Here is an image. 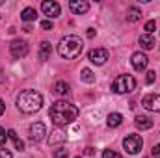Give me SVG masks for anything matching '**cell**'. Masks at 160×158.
Listing matches in <instances>:
<instances>
[{"label": "cell", "instance_id": "ac0fdd59", "mask_svg": "<svg viewBox=\"0 0 160 158\" xmlns=\"http://www.w3.org/2000/svg\"><path fill=\"white\" fill-rule=\"evenodd\" d=\"M140 19H142V11H140L138 7H128V9H127V21L138 22Z\"/></svg>", "mask_w": 160, "mask_h": 158}, {"label": "cell", "instance_id": "9c48e42d", "mask_svg": "<svg viewBox=\"0 0 160 158\" xmlns=\"http://www.w3.org/2000/svg\"><path fill=\"white\" fill-rule=\"evenodd\" d=\"M41 9H43V13L48 17V19H56V17H60V4L58 2H54V0H45L43 4H41Z\"/></svg>", "mask_w": 160, "mask_h": 158}, {"label": "cell", "instance_id": "4316f807", "mask_svg": "<svg viewBox=\"0 0 160 158\" xmlns=\"http://www.w3.org/2000/svg\"><path fill=\"white\" fill-rule=\"evenodd\" d=\"M155 78H157V73H155V71H149V73H147V77H145V82H147V84H153Z\"/></svg>", "mask_w": 160, "mask_h": 158}, {"label": "cell", "instance_id": "4fadbf2b", "mask_svg": "<svg viewBox=\"0 0 160 158\" xmlns=\"http://www.w3.org/2000/svg\"><path fill=\"white\" fill-rule=\"evenodd\" d=\"M134 125H136V128H140V130H149V128L153 126V119L145 117V116H138V117L134 119Z\"/></svg>", "mask_w": 160, "mask_h": 158}, {"label": "cell", "instance_id": "d6986e66", "mask_svg": "<svg viewBox=\"0 0 160 158\" xmlns=\"http://www.w3.org/2000/svg\"><path fill=\"white\" fill-rule=\"evenodd\" d=\"M52 91H54L56 95L63 97V95H67V93H69V84H65V82H56V84H54V87H52Z\"/></svg>", "mask_w": 160, "mask_h": 158}, {"label": "cell", "instance_id": "8fae6325", "mask_svg": "<svg viewBox=\"0 0 160 158\" xmlns=\"http://www.w3.org/2000/svg\"><path fill=\"white\" fill-rule=\"evenodd\" d=\"M130 63H132V67H134L136 71H145V67H147V63H149V58H147L143 52H134L132 58H130Z\"/></svg>", "mask_w": 160, "mask_h": 158}, {"label": "cell", "instance_id": "83f0119b", "mask_svg": "<svg viewBox=\"0 0 160 158\" xmlns=\"http://www.w3.org/2000/svg\"><path fill=\"white\" fill-rule=\"evenodd\" d=\"M41 28H43V30H54V24H52L50 21H43V22H41Z\"/></svg>", "mask_w": 160, "mask_h": 158}, {"label": "cell", "instance_id": "484cf974", "mask_svg": "<svg viewBox=\"0 0 160 158\" xmlns=\"http://www.w3.org/2000/svg\"><path fill=\"white\" fill-rule=\"evenodd\" d=\"M102 158H121V155L116 153V151H112V149H106V151L102 153Z\"/></svg>", "mask_w": 160, "mask_h": 158}, {"label": "cell", "instance_id": "7a4b0ae2", "mask_svg": "<svg viewBox=\"0 0 160 158\" xmlns=\"http://www.w3.org/2000/svg\"><path fill=\"white\" fill-rule=\"evenodd\" d=\"M41 106H43V97L34 89H24L17 97V108L22 114H36L41 110Z\"/></svg>", "mask_w": 160, "mask_h": 158}, {"label": "cell", "instance_id": "5bb4252c", "mask_svg": "<svg viewBox=\"0 0 160 158\" xmlns=\"http://www.w3.org/2000/svg\"><path fill=\"white\" fill-rule=\"evenodd\" d=\"M155 45H157V41H155V37H153V36H149V34L140 36V47H142V48L151 50V48H155Z\"/></svg>", "mask_w": 160, "mask_h": 158}, {"label": "cell", "instance_id": "cb8c5ba5", "mask_svg": "<svg viewBox=\"0 0 160 158\" xmlns=\"http://www.w3.org/2000/svg\"><path fill=\"white\" fill-rule=\"evenodd\" d=\"M67 156H69V151L65 147H60V149L54 151V158H67Z\"/></svg>", "mask_w": 160, "mask_h": 158}, {"label": "cell", "instance_id": "2e32d148", "mask_svg": "<svg viewBox=\"0 0 160 158\" xmlns=\"http://www.w3.org/2000/svg\"><path fill=\"white\" fill-rule=\"evenodd\" d=\"M36 17H38V11H36L34 7H24V9L21 11V19H22L24 22H32V21H36Z\"/></svg>", "mask_w": 160, "mask_h": 158}, {"label": "cell", "instance_id": "1f68e13d", "mask_svg": "<svg viewBox=\"0 0 160 158\" xmlns=\"http://www.w3.org/2000/svg\"><path fill=\"white\" fill-rule=\"evenodd\" d=\"M4 110H6V104H4V101H2V99H0V116H2V114H4Z\"/></svg>", "mask_w": 160, "mask_h": 158}, {"label": "cell", "instance_id": "ba28073f", "mask_svg": "<svg viewBox=\"0 0 160 158\" xmlns=\"http://www.w3.org/2000/svg\"><path fill=\"white\" fill-rule=\"evenodd\" d=\"M88 60L95 65H104L108 60V50L106 48H93V50H89Z\"/></svg>", "mask_w": 160, "mask_h": 158}, {"label": "cell", "instance_id": "f1b7e54d", "mask_svg": "<svg viewBox=\"0 0 160 158\" xmlns=\"http://www.w3.org/2000/svg\"><path fill=\"white\" fill-rule=\"evenodd\" d=\"M151 155H153V158H160V143H158V145H155V147H153Z\"/></svg>", "mask_w": 160, "mask_h": 158}, {"label": "cell", "instance_id": "ffe728a7", "mask_svg": "<svg viewBox=\"0 0 160 158\" xmlns=\"http://www.w3.org/2000/svg\"><path fill=\"white\" fill-rule=\"evenodd\" d=\"M50 52H52L50 43H48V41H43L39 45V58L41 60H48V58H50Z\"/></svg>", "mask_w": 160, "mask_h": 158}, {"label": "cell", "instance_id": "9a60e30c", "mask_svg": "<svg viewBox=\"0 0 160 158\" xmlns=\"http://www.w3.org/2000/svg\"><path fill=\"white\" fill-rule=\"evenodd\" d=\"M121 123H123V116H121V114H118V112L108 114V117H106V125H108L110 128H118Z\"/></svg>", "mask_w": 160, "mask_h": 158}, {"label": "cell", "instance_id": "d6a6232c", "mask_svg": "<svg viewBox=\"0 0 160 158\" xmlns=\"http://www.w3.org/2000/svg\"><path fill=\"white\" fill-rule=\"evenodd\" d=\"M4 80V73H2V67H0V82Z\"/></svg>", "mask_w": 160, "mask_h": 158}, {"label": "cell", "instance_id": "836d02e7", "mask_svg": "<svg viewBox=\"0 0 160 158\" xmlns=\"http://www.w3.org/2000/svg\"><path fill=\"white\" fill-rule=\"evenodd\" d=\"M77 158H80V156H77Z\"/></svg>", "mask_w": 160, "mask_h": 158}, {"label": "cell", "instance_id": "7c38bea8", "mask_svg": "<svg viewBox=\"0 0 160 158\" xmlns=\"http://www.w3.org/2000/svg\"><path fill=\"white\" fill-rule=\"evenodd\" d=\"M69 7H71V11H73L75 15H84V13L89 9V4H88L86 0H71V2H69Z\"/></svg>", "mask_w": 160, "mask_h": 158}, {"label": "cell", "instance_id": "8992f818", "mask_svg": "<svg viewBox=\"0 0 160 158\" xmlns=\"http://www.w3.org/2000/svg\"><path fill=\"white\" fill-rule=\"evenodd\" d=\"M9 50H11V56L15 60H21L28 54V43L22 39H13L11 45H9Z\"/></svg>", "mask_w": 160, "mask_h": 158}, {"label": "cell", "instance_id": "7402d4cb", "mask_svg": "<svg viewBox=\"0 0 160 158\" xmlns=\"http://www.w3.org/2000/svg\"><path fill=\"white\" fill-rule=\"evenodd\" d=\"M60 141H65V136L62 134V132H52V136L48 138V145H52V143H60Z\"/></svg>", "mask_w": 160, "mask_h": 158}, {"label": "cell", "instance_id": "603a6c76", "mask_svg": "<svg viewBox=\"0 0 160 158\" xmlns=\"http://www.w3.org/2000/svg\"><path fill=\"white\" fill-rule=\"evenodd\" d=\"M155 28H157V22H155V21H147V22H145V26H143L145 34H149V36H153Z\"/></svg>", "mask_w": 160, "mask_h": 158}, {"label": "cell", "instance_id": "e0dca14e", "mask_svg": "<svg viewBox=\"0 0 160 158\" xmlns=\"http://www.w3.org/2000/svg\"><path fill=\"white\" fill-rule=\"evenodd\" d=\"M8 138L15 143V149H17V151H24V141L17 136V132H15V130H8Z\"/></svg>", "mask_w": 160, "mask_h": 158}, {"label": "cell", "instance_id": "277c9868", "mask_svg": "<svg viewBox=\"0 0 160 158\" xmlns=\"http://www.w3.org/2000/svg\"><path fill=\"white\" fill-rule=\"evenodd\" d=\"M112 89L116 91V93H119V95H125V93H132L134 89H136V78L132 77V75H119L118 78L114 80V84H112Z\"/></svg>", "mask_w": 160, "mask_h": 158}, {"label": "cell", "instance_id": "d4e9b609", "mask_svg": "<svg viewBox=\"0 0 160 158\" xmlns=\"http://www.w3.org/2000/svg\"><path fill=\"white\" fill-rule=\"evenodd\" d=\"M6 141H8V130L0 126V147H6Z\"/></svg>", "mask_w": 160, "mask_h": 158}, {"label": "cell", "instance_id": "f546056e", "mask_svg": "<svg viewBox=\"0 0 160 158\" xmlns=\"http://www.w3.org/2000/svg\"><path fill=\"white\" fill-rule=\"evenodd\" d=\"M0 158H13V155L8 149H0Z\"/></svg>", "mask_w": 160, "mask_h": 158}, {"label": "cell", "instance_id": "5b68a950", "mask_svg": "<svg viewBox=\"0 0 160 158\" xmlns=\"http://www.w3.org/2000/svg\"><path fill=\"white\" fill-rule=\"evenodd\" d=\"M142 145H143V140L138 134H130V136H127L123 140V147H125V151L128 155H138L142 151Z\"/></svg>", "mask_w": 160, "mask_h": 158}, {"label": "cell", "instance_id": "3957f363", "mask_svg": "<svg viewBox=\"0 0 160 158\" xmlns=\"http://www.w3.org/2000/svg\"><path fill=\"white\" fill-rule=\"evenodd\" d=\"M84 48V41L78 36H65L58 45V54L65 60H77L82 54Z\"/></svg>", "mask_w": 160, "mask_h": 158}, {"label": "cell", "instance_id": "44dd1931", "mask_svg": "<svg viewBox=\"0 0 160 158\" xmlns=\"http://www.w3.org/2000/svg\"><path fill=\"white\" fill-rule=\"evenodd\" d=\"M80 78L84 80L86 84H93V82H95V75H93V71H91V69H82Z\"/></svg>", "mask_w": 160, "mask_h": 158}, {"label": "cell", "instance_id": "30bf717a", "mask_svg": "<svg viewBox=\"0 0 160 158\" xmlns=\"http://www.w3.org/2000/svg\"><path fill=\"white\" fill-rule=\"evenodd\" d=\"M45 134H47V126H45V123H32L30 125V140L32 141H41L43 138H45Z\"/></svg>", "mask_w": 160, "mask_h": 158}, {"label": "cell", "instance_id": "6da1fadb", "mask_svg": "<svg viewBox=\"0 0 160 158\" xmlns=\"http://www.w3.org/2000/svg\"><path fill=\"white\" fill-rule=\"evenodd\" d=\"M78 108L67 101H56L50 110H48V117L50 121L56 125V126H65V125H71L75 119L78 117Z\"/></svg>", "mask_w": 160, "mask_h": 158}, {"label": "cell", "instance_id": "4dcf8cb0", "mask_svg": "<svg viewBox=\"0 0 160 158\" xmlns=\"http://www.w3.org/2000/svg\"><path fill=\"white\" fill-rule=\"evenodd\" d=\"M97 36V30L95 28H88V37H95Z\"/></svg>", "mask_w": 160, "mask_h": 158}, {"label": "cell", "instance_id": "52a82bcc", "mask_svg": "<svg viewBox=\"0 0 160 158\" xmlns=\"http://www.w3.org/2000/svg\"><path fill=\"white\" fill-rule=\"evenodd\" d=\"M142 106L149 112H160V95L157 93H149L142 99Z\"/></svg>", "mask_w": 160, "mask_h": 158}]
</instances>
